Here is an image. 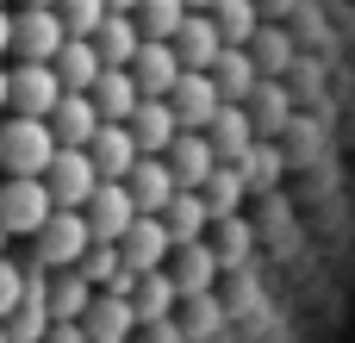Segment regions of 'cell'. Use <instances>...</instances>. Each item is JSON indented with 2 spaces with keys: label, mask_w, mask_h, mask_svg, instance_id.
<instances>
[{
  "label": "cell",
  "mask_w": 355,
  "mask_h": 343,
  "mask_svg": "<svg viewBox=\"0 0 355 343\" xmlns=\"http://www.w3.org/2000/svg\"><path fill=\"white\" fill-rule=\"evenodd\" d=\"M175 62H181V75H212L218 69V56H225V37H218V25H212V12H187V25L175 31Z\"/></svg>",
  "instance_id": "cell-8"
},
{
  "label": "cell",
  "mask_w": 355,
  "mask_h": 343,
  "mask_svg": "<svg viewBox=\"0 0 355 343\" xmlns=\"http://www.w3.org/2000/svg\"><path fill=\"white\" fill-rule=\"evenodd\" d=\"M81 337H87V343H131V337H137V312H131V300H119V294H94V306H87V319H81Z\"/></svg>",
  "instance_id": "cell-17"
},
{
  "label": "cell",
  "mask_w": 355,
  "mask_h": 343,
  "mask_svg": "<svg viewBox=\"0 0 355 343\" xmlns=\"http://www.w3.org/2000/svg\"><path fill=\"white\" fill-rule=\"evenodd\" d=\"M56 100H62V81H56L50 62H12V75H6V106H12L19 119H50Z\"/></svg>",
  "instance_id": "cell-4"
},
{
  "label": "cell",
  "mask_w": 355,
  "mask_h": 343,
  "mask_svg": "<svg viewBox=\"0 0 355 343\" xmlns=\"http://www.w3.org/2000/svg\"><path fill=\"white\" fill-rule=\"evenodd\" d=\"M94 112H100V125H125L131 112H137V81H131V69H106L100 81H94Z\"/></svg>",
  "instance_id": "cell-21"
},
{
  "label": "cell",
  "mask_w": 355,
  "mask_h": 343,
  "mask_svg": "<svg viewBox=\"0 0 355 343\" xmlns=\"http://www.w3.org/2000/svg\"><path fill=\"white\" fill-rule=\"evenodd\" d=\"M87 250H94V237H87V219H81V212H50V219H44V231L31 237V269H44V275H62V269H75Z\"/></svg>",
  "instance_id": "cell-2"
},
{
  "label": "cell",
  "mask_w": 355,
  "mask_h": 343,
  "mask_svg": "<svg viewBox=\"0 0 355 343\" xmlns=\"http://www.w3.org/2000/svg\"><path fill=\"white\" fill-rule=\"evenodd\" d=\"M19 6H62V0H19Z\"/></svg>",
  "instance_id": "cell-33"
},
{
  "label": "cell",
  "mask_w": 355,
  "mask_h": 343,
  "mask_svg": "<svg viewBox=\"0 0 355 343\" xmlns=\"http://www.w3.org/2000/svg\"><path fill=\"white\" fill-rule=\"evenodd\" d=\"M0 56H12V12L0 6Z\"/></svg>",
  "instance_id": "cell-29"
},
{
  "label": "cell",
  "mask_w": 355,
  "mask_h": 343,
  "mask_svg": "<svg viewBox=\"0 0 355 343\" xmlns=\"http://www.w3.org/2000/svg\"><path fill=\"white\" fill-rule=\"evenodd\" d=\"M44 343H87V337H81V325H50V337H44Z\"/></svg>",
  "instance_id": "cell-28"
},
{
  "label": "cell",
  "mask_w": 355,
  "mask_h": 343,
  "mask_svg": "<svg viewBox=\"0 0 355 343\" xmlns=\"http://www.w3.org/2000/svg\"><path fill=\"white\" fill-rule=\"evenodd\" d=\"M56 19H62V31H69V37H87V44H94V31L106 25V0H62V6H56Z\"/></svg>",
  "instance_id": "cell-26"
},
{
  "label": "cell",
  "mask_w": 355,
  "mask_h": 343,
  "mask_svg": "<svg viewBox=\"0 0 355 343\" xmlns=\"http://www.w3.org/2000/svg\"><path fill=\"white\" fill-rule=\"evenodd\" d=\"M168 256H175V244H168V231H162V219H137L125 237H119V262L144 281V275H156V269H168Z\"/></svg>",
  "instance_id": "cell-11"
},
{
  "label": "cell",
  "mask_w": 355,
  "mask_h": 343,
  "mask_svg": "<svg viewBox=\"0 0 355 343\" xmlns=\"http://www.w3.org/2000/svg\"><path fill=\"white\" fill-rule=\"evenodd\" d=\"M44 125H50L56 150H87V144H94V131H100V112H94V100H87V94H62V100H56V112H50Z\"/></svg>",
  "instance_id": "cell-15"
},
{
  "label": "cell",
  "mask_w": 355,
  "mask_h": 343,
  "mask_svg": "<svg viewBox=\"0 0 355 343\" xmlns=\"http://www.w3.org/2000/svg\"><path fill=\"white\" fill-rule=\"evenodd\" d=\"M44 187H50V206H56V212H81V206L94 200L100 175H94L87 150H56L50 169H44Z\"/></svg>",
  "instance_id": "cell-5"
},
{
  "label": "cell",
  "mask_w": 355,
  "mask_h": 343,
  "mask_svg": "<svg viewBox=\"0 0 355 343\" xmlns=\"http://www.w3.org/2000/svg\"><path fill=\"white\" fill-rule=\"evenodd\" d=\"M131 81H137V100H168L175 81H181V62L168 44H137L131 56Z\"/></svg>",
  "instance_id": "cell-14"
},
{
  "label": "cell",
  "mask_w": 355,
  "mask_h": 343,
  "mask_svg": "<svg viewBox=\"0 0 355 343\" xmlns=\"http://www.w3.org/2000/svg\"><path fill=\"white\" fill-rule=\"evenodd\" d=\"M50 187L44 181H0V231L6 237H37L50 219Z\"/></svg>",
  "instance_id": "cell-6"
},
{
  "label": "cell",
  "mask_w": 355,
  "mask_h": 343,
  "mask_svg": "<svg viewBox=\"0 0 355 343\" xmlns=\"http://www.w3.org/2000/svg\"><path fill=\"white\" fill-rule=\"evenodd\" d=\"M87 306H94V287H87L75 269L50 275V325H81V319H87Z\"/></svg>",
  "instance_id": "cell-23"
},
{
  "label": "cell",
  "mask_w": 355,
  "mask_h": 343,
  "mask_svg": "<svg viewBox=\"0 0 355 343\" xmlns=\"http://www.w3.org/2000/svg\"><path fill=\"white\" fill-rule=\"evenodd\" d=\"M69 44L56 6H19L12 12V56L19 62H56V50Z\"/></svg>",
  "instance_id": "cell-3"
},
{
  "label": "cell",
  "mask_w": 355,
  "mask_h": 343,
  "mask_svg": "<svg viewBox=\"0 0 355 343\" xmlns=\"http://www.w3.org/2000/svg\"><path fill=\"white\" fill-rule=\"evenodd\" d=\"M137 19L131 12H106V25L94 31V56L106 62V69H131V56H137Z\"/></svg>",
  "instance_id": "cell-22"
},
{
  "label": "cell",
  "mask_w": 355,
  "mask_h": 343,
  "mask_svg": "<svg viewBox=\"0 0 355 343\" xmlns=\"http://www.w3.org/2000/svg\"><path fill=\"white\" fill-rule=\"evenodd\" d=\"M168 281H175V300H181V306L218 300V256H212V244L175 250V256H168Z\"/></svg>",
  "instance_id": "cell-9"
},
{
  "label": "cell",
  "mask_w": 355,
  "mask_h": 343,
  "mask_svg": "<svg viewBox=\"0 0 355 343\" xmlns=\"http://www.w3.org/2000/svg\"><path fill=\"white\" fill-rule=\"evenodd\" d=\"M0 343H6V331H0Z\"/></svg>",
  "instance_id": "cell-34"
},
{
  "label": "cell",
  "mask_w": 355,
  "mask_h": 343,
  "mask_svg": "<svg viewBox=\"0 0 355 343\" xmlns=\"http://www.w3.org/2000/svg\"><path fill=\"white\" fill-rule=\"evenodd\" d=\"M106 12H137V0H106Z\"/></svg>",
  "instance_id": "cell-31"
},
{
  "label": "cell",
  "mask_w": 355,
  "mask_h": 343,
  "mask_svg": "<svg viewBox=\"0 0 355 343\" xmlns=\"http://www.w3.org/2000/svg\"><path fill=\"white\" fill-rule=\"evenodd\" d=\"M0 6H6V0H0Z\"/></svg>",
  "instance_id": "cell-35"
},
{
  "label": "cell",
  "mask_w": 355,
  "mask_h": 343,
  "mask_svg": "<svg viewBox=\"0 0 355 343\" xmlns=\"http://www.w3.org/2000/svg\"><path fill=\"white\" fill-rule=\"evenodd\" d=\"M19 294H25V269L0 256V325H6V319L19 312Z\"/></svg>",
  "instance_id": "cell-27"
},
{
  "label": "cell",
  "mask_w": 355,
  "mask_h": 343,
  "mask_svg": "<svg viewBox=\"0 0 355 343\" xmlns=\"http://www.w3.org/2000/svg\"><path fill=\"white\" fill-rule=\"evenodd\" d=\"M168 175H175V187L181 194H200L206 181H212V169H218V156H212V144H206V131H181L175 144H168Z\"/></svg>",
  "instance_id": "cell-12"
},
{
  "label": "cell",
  "mask_w": 355,
  "mask_h": 343,
  "mask_svg": "<svg viewBox=\"0 0 355 343\" xmlns=\"http://www.w3.org/2000/svg\"><path fill=\"white\" fill-rule=\"evenodd\" d=\"M6 75H12V69H0V112H6Z\"/></svg>",
  "instance_id": "cell-32"
},
{
  "label": "cell",
  "mask_w": 355,
  "mask_h": 343,
  "mask_svg": "<svg viewBox=\"0 0 355 343\" xmlns=\"http://www.w3.org/2000/svg\"><path fill=\"white\" fill-rule=\"evenodd\" d=\"M187 12H218V0H181Z\"/></svg>",
  "instance_id": "cell-30"
},
{
  "label": "cell",
  "mask_w": 355,
  "mask_h": 343,
  "mask_svg": "<svg viewBox=\"0 0 355 343\" xmlns=\"http://www.w3.org/2000/svg\"><path fill=\"white\" fill-rule=\"evenodd\" d=\"M50 69H56L62 94H94V81L106 75V62L94 56V44H87V37H69V44L56 50V62H50Z\"/></svg>",
  "instance_id": "cell-19"
},
{
  "label": "cell",
  "mask_w": 355,
  "mask_h": 343,
  "mask_svg": "<svg viewBox=\"0 0 355 343\" xmlns=\"http://www.w3.org/2000/svg\"><path fill=\"white\" fill-rule=\"evenodd\" d=\"M87 162H94L100 181H125V175L137 169V144H131V131H125V125H100L94 144H87Z\"/></svg>",
  "instance_id": "cell-18"
},
{
  "label": "cell",
  "mask_w": 355,
  "mask_h": 343,
  "mask_svg": "<svg viewBox=\"0 0 355 343\" xmlns=\"http://www.w3.org/2000/svg\"><path fill=\"white\" fill-rule=\"evenodd\" d=\"M137 37L144 44H175V31L187 25V6L181 0H137Z\"/></svg>",
  "instance_id": "cell-25"
},
{
  "label": "cell",
  "mask_w": 355,
  "mask_h": 343,
  "mask_svg": "<svg viewBox=\"0 0 355 343\" xmlns=\"http://www.w3.org/2000/svg\"><path fill=\"white\" fill-rule=\"evenodd\" d=\"M162 231H168V244H175V250L206 244V231H212L206 200H200V194H175V200H168V212H162Z\"/></svg>",
  "instance_id": "cell-20"
},
{
  "label": "cell",
  "mask_w": 355,
  "mask_h": 343,
  "mask_svg": "<svg viewBox=\"0 0 355 343\" xmlns=\"http://www.w3.org/2000/svg\"><path fill=\"white\" fill-rule=\"evenodd\" d=\"M81 219H87V237H94V244H112V250H119V237L137 225L131 187H125V181H100V187H94V200L81 206Z\"/></svg>",
  "instance_id": "cell-7"
},
{
  "label": "cell",
  "mask_w": 355,
  "mask_h": 343,
  "mask_svg": "<svg viewBox=\"0 0 355 343\" xmlns=\"http://www.w3.org/2000/svg\"><path fill=\"white\" fill-rule=\"evenodd\" d=\"M50 156H56V137H50L44 119H19L12 112L0 125V169H6V181H44Z\"/></svg>",
  "instance_id": "cell-1"
},
{
  "label": "cell",
  "mask_w": 355,
  "mask_h": 343,
  "mask_svg": "<svg viewBox=\"0 0 355 343\" xmlns=\"http://www.w3.org/2000/svg\"><path fill=\"white\" fill-rule=\"evenodd\" d=\"M125 131H131L137 156H168V144L181 137V125H175L168 100H137V112L125 119Z\"/></svg>",
  "instance_id": "cell-16"
},
{
  "label": "cell",
  "mask_w": 355,
  "mask_h": 343,
  "mask_svg": "<svg viewBox=\"0 0 355 343\" xmlns=\"http://www.w3.org/2000/svg\"><path fill=\"white\" fill-rule=\"evenodd\" d=\"M131 312H137V325H162V319H175V312H181L168 269H156V275H144V281H137V294H131Z\"/></svg>",
  "instance_id": "cell-24"
},
{
  "label": "cell",
  "mask_w": 355,
  "mask_h": 343,
  "mask_svg": "<svg viewBox=\"0 0 355 343\" xmlns=\"http://www.w3.org/2000/svg\"><path fill=\"white\" fill-rule=\"evenodd\" d=\"M125 187H131V206H137V219H162V212H168V200L181 194L162 156H137V169L125 175Z\"/></svg>",
  "instance_id": "cell-13"
},
{
  "label": "cell",
  "mask_w": 355,
  "mask_h": 343,
  "mask_svg": "<svg viewBox=\"0 0 355 343\" xmlns=\"http://www.w3.org/2000/svg\"><path fill=\"white\" fill-rule=\"evenodd\" d=\"M168 112H175L181 131H212V119L225 112V100H218L212 75H181L175 94H168Z\"/></svg>",
  "instance_id": "cell-10"
}]
</instances>
